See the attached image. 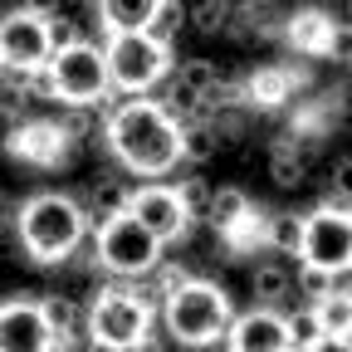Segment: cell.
Wrapping results in <instances>:
<instances>
[{
	"label": "cell",
	"instance_id": "ac0fdd59",
	"mask_svg": "<svg viewBox=\"0 0 352 352\" xmlns=\"http://www.w3.org/2000/svg\"><path fill=\"white\" fill-rule=\"evenodd\" d=\"M39 303V314H44V323L54 328V338L69 347V338L83 328V303L74 298V294H44V298H34Z\"/></svg>",
	"mask_w": 352,
	"mask_h": 352
},
{
	"label": "cell",
	"instance_id": "e0dca14e",
	"mask_svg": "<svg viewBox=\"0 0 352 352\" xmlns=\"http://www.w3.org/2000/svg\"><path fill=\"white\" fill-rule=\"evenodd\" d=\"M127 182L118 171H103L94 186H88V201H83V210H88V226H98L103 215H113V210H127Z\"/></svg>",
	"mask_w": 352,
	"mask_h": 352
},
{
	"label": "cell",
	"instance_id": "3957f363",
	"mask_svg": "<svg viewBox=\"0 0 352 352\" xmlns=\"http://www.w3.org/2000/svg\"><path fill=\"white\" fill-rule=\"evenodd\" d=\"M152 323H157V303L138 289V279L103 284L94 298H88V308H83L88 342H94V347H108V352H132V347H147Z\"/></svg>",
	"mask_w": 352,
	"mask_h": 352
},
{
	"label": "cell",
	"instance_id": "ffe728a7",
	"mask_svg": "<svg viewBox=\"0 0 352 352\" xmlns=\"http://www.w3.org/2000/svg\"><path fill=\"white\" fill-rule=\"evenodd\" d=\"M34 103V74H20V69H0V118L15 122L25 118Z\"/></svg>",
	"mask_w": 352,
	"mask_h": 352
},
{
	"label": "cell",
	"instance_id": "d6a6232c",
	"mask_svg": "<svg viewBox=\"0 0 352 352\" xmlns=\"http://www.w3.org/2000/svg\"><path fill=\"white\" fill-rule=\"evenodd\" d=\"M44 34H50V54H54V50H69V44H78V39H88V34H83V20H74L64 6H59L54 15H44Z\"/></svg>",
	"mask_w": 352,
	"mask_h": 352
},
{
	"label": "cell",
	"instance_id": "277c9868",
	"mask_svg": "<svg viewBox=\"0 0 352 352\" xmlns=\"http://www.w3.org/2000/svg\"><path fill=\"white\" fill-rule=\"evenodd\" d=\"M162 328L171 333V342H182V347H210L226 338V323H230V294L220 289L215 279H182V284H171L162 298Z\"/></svg>",
	"mask_w": 352,
	"mask_h": 352
},
{
	"label": "cell",
	"instance_id": "83f0119b",
	"mask_svg": "<svg viewBox=\"0 0 352 352\" xmlns=\"http://www.w3.org/2000/svg\"><path fill=\"white\" fill-rule=\"evenodd\" d=\"M298 235H303V215H264V250L274 254H298Z\"/></svg>",
	"mask_w": 352,
	"mask_h": 352
},
{
	"label": "cell",
	"instance_id": "52a82bcc",
	"mask_svg": "<svg viewBox=\"0 0 352 352\" xmlns=\"http://www.w3.org/2000/svg\"><path fill=\"white\" fill-rule=\"evenodd\" d=\"M103 69L113 94H152L171 74V50L157 44L147 30H122V34H108L103 44Z\"/></svg>",
	"mask_w": 352,
	"mask_h": 352
},
{
	"label": "cell",
	"instance_id": "ba28073f",
	"mask_svg": "<svg viewBox=\"0 0 352 352\" xmlns=\"http://www.w3.org/2000/svg\"><path fill=\"white\" fill-rule=\"evenodd\" d=\"M298 259L303 264H318V270H347L352 264V220L347 206L323 201L318 210L303 215V235H298Z\"/></svg>",
	"mask_w": 352,
	"mask_h": 352
},
{
	"label": "cell",
	"instance_id": "9a60e30c",
	"mask_svg": "<svg viewBox=\"0 0 352 352\" xmlns=\"http://www.w3.org/2000/svg\"><path fill=\"white\" fill-rule=\"evenodd\" d=\"M298 88V74L284 69V64H264L254 69L250 78H240V103L245 108H284Z\"/></svg>",
	"mask_w": 352,
	"mask_h": 352
},
{
	"label": "cell",
	"instance_id": "7402d4cb",
	"mask_svg": "<svg viewBox=\"0 0 352 352\" xmlns=\"http://www.w3.org/2000/svg\"><path fill=\"white\" fill-rule=\"evenodd\" d=\"M270 182H274L279 191H298V186L308 182V162H303L284 138L270 147Z\"/></svg>",
	"mask_w": 352,
	"mask_h": 352
},
{
	"label": "cell",
	"instance_id": "484cf974",
	"mask_svg": "<svg viewBox=\"0 0 352 352\" xmlns=\"http://www.w3.org/2000/svg\"><path fill=\"white\" fill-rule=\"evenodd\" d=\"M215 152H220V138H215V127H210L206 118H191V122H182V162H196V166H206Z\"/></svg>",
	"mask_w": 352,
	"mask_h": 352
},
{
	"label": "cell",
	"instance_id": "d4e9b609",
	"mask_svg": "<svg viewBox=\"0 0 352 352\" xmlns=\"http://www.w3.org/2000/svg\"><path fill=\"white\" fill-rule=\"evenodd\" d=\"M289 289H294V279H289V270H284L279 259L254 264V270H250V294L259 303H279V298H289Z\"/></svg>",
	"mask_w": 352,
	"mask_h": 352
},
{
	"label": "cell",
	"instance_id": "8fae6325",
	"mask_svg": "<svg viewBox=\"0 0 352 352\" xmlns=\"http://www.w3.org/2000/svg\"><path fill=\"white\" fill-rule=\"evenodd\" d=\"M6 152L30 162V166H59V162H69L74 147L64 138L59 118H15L6 132Z\"/></svg>",
	"mask_w": 352,
	"mask_h": 352
},
{
	"label": "cell",
	"instance_id": "e575fe53",
	"mask_svg": "<svg viewBox=\"0 0 352 352\" xmlns=\"http://www.w3.org/2000/svg\"><path fill=\"white\" fill-rule=\"evenodd\" d=\"M176 196H182V206H186V215H191V220H206L210 186L201 182V176H186V182H176Z\"/></svg>",
	"mask_w": 352,
	"mask_h": 352
},
{
	"label": "cell",
	"instance_id": "7c38bea8",
	"mask_svg": "<svg viewBox=\"0 0 352 352\" xmlns=\"http://www.w3.org/2000/svg\"><path fill=\"white\" fill-rule=\"evenodd\" d=\"M54 347H64V342L44 323L34 298H6L0 303V352H54Z\"/></svg>",
	"mask_w": 352,
	"mask_h": 352
},
{
	"label": "cell",
	"instance_id": "7a4b0ae2",
	"mask_svg": "<svg viewBox=\"0 0 352 352\" xmlns=\"http://www.w3.org/2000/svg\"><path fill=\"white\" fill-rule=\"evenodd\" d=\"M10 226H15V245L25 250V259L34 264H69L83 245H88V210L83 201L64 196V191H39L30 196L15 215H10Z\"/></svg>",
	"mask_w": 352,
	"mask_h": 352
},
{
	"label": "cell",
	"instance_id": "5bb4252c",
	"mask_svg": "<svg viewBox=\"0 0 352 352\" xmlns=\"http://www.w3.org/2000/svg\"><path fill=\"white\" fill-rule=\"evenodd\" d=\"M226 347L235 352H289V333H284V314L274 303H259L250 314H230L226 323Z\"/></svg>",
	"mask_w": 352,
	"mask_h": 352
},
{
	"label": "cell",
	"instance_id": "4316f807",
	"mask_svg": "<svg viewBox=\"0 0 352 352\" xmlns=\"http://www.w3.org/2000/svg\"><path fill=\"white\" fill-rule=\"evenodd\" d=\"M230 0H191L186 6V30H196V34H226V25H230Z\"/></svg>",
	"mask_w": 352,
	"mask_h": 352
},
{
	"label": "cell",
	"instance_id": "8992f818",
	"mask_svg": "<svg viewBox=\"0 0 352 352\" xmlns=\"http://www.w3.org/2000/svg\"><path fill=\"white\" fill-rule=\"evenodd\" d=\"M88 235H94V264L103 274H113V279H147L157 270L162 250H166L132 210L103 215Z\"/></svg>",
	"mask_w": 352,
	"mask_h": 352
},
{
	"label": "cell",
	"instance_id": "603a6c76",
	"mask_svg": "<svg viewBox=\"0 0 352 352\" xmlns=\"http://www.w3.org/2000/svg\"><path fill=\"white\" fill-rule=\"evenodd\" d=\"M284 333H289V347H294V352H318V347H328V333H323V323H318V308L284 314Z\"/></svg>",
	"mask_w": 352,
	"mask_h": 352
},
{
	"label": "cell",
	"instance_id": "5b68a950",
	"mask_svg": "<svg viewBox=\"0 0 352 352\" xmlns=\"http://www.w3.org/2000/svg\"><path fill=\"white\" fill-rule=\"evenodd\" d=\"M44 78V103H64V108H103L108 103V69H103V50L94 39H78L69 50H54L39 69Z\"/></svg>",
	"mask_w": 352,
	"mask_h": 352
},
{
	"label": "cell",
	"instance_id": "6da1fadb",
	"mask_svg": "<svg viewBox=\"0 0 352 352\" xmlns=\"http://www.w3.org/2000/svg\"><path fill=\"white\" fill-rule=\"evenodd\" d=\"M98 138L113 152V162L132 176H166L182 162V122L147 94H118L103 108Z\"/></svg>",
	"mask_w": 352,
	"mask_h": 352
},
{
	"label": "cell",
	"instance_id": "f546056e",
	"mask_svg": "<svg viewBox=\"0 0 352 352\" xmlns=\"http://www.w3.org/2000/svg\"><path fill=\"white\" fill-rule=\"evenodd\" d=\"M294 279V289L298 294H308V298H323V294H333V289H347V270H318V264H298V274H289Z\"/></svg>",
	"mask_w": 352,
	"mask_h": 352
},
{
	"label": "cell",
	"instance_id": "4dcf8cb0",
	"mask_svg": "<svg viewBox=\"0 0 352 352\" xmlns=\"http://www.w3.org/2000/svg\"><path fill=\"white\" fill-rule=\"evenodd\" d=\"M59 127H64V138H69V147H88L103 132V113H94V108H64V118H59Z\"/></svg>",
	"mask_w": 352,
	"mask_h": 352
},
{
	"label": "cell",
	"instance_id": "8d00e7d4",
	"mask_svg": "<svg viewBox=\"0 0 352 352\" xmlns=\"http://www.w3.org/2000/svg\"><path fill=\"white\" fill-rule=\"evenodd\" d=\"M6 201H10V196H6V182H0V210H6Z\"/></svg>",
	"mask_w": 352,
	"mask_h": 352
},
{
	"label": "cell",
	"instance_id": "836d02e7",
	"mask_svg": "<svg viewBox=\"0 0 352 352\" xmlns=\"http://www.w3.org/2000/svg\"><path fill=\"white\" fill-rule=\"evenodd\" d=\"M176 83H182V88H191V94L201 98V88H210L215 78H220V69L210 64V59H182V64H176V74H171Z\"/></svg>",
	"mask_w": 352,
	"mask_h": 352
},
{
	"label": "cell",
	"instance_id": "cb8c5ba5",
	"mask_svg": "<svg viewBox=\"0 0 352 352\" xmlns=\"http://www.w3.org/2000/svg\"><path fill=\"white\" fill-rule=\"evenodd\" d=\"M264 215L270 210H259V206H250L230 230H220V240H226V250H230V259H240V254H250L254 245H264Z\"/></svg>",
	"mask_w": 352,
	"mask_h": 352
},
{
	"label": "cell",
	"instance_id": "d6986e66",
	"mask_svg": "<svg viewBox=\"0 0 352 352\" xmlns=\"http://www.w3.org/2000/svg\"><path fill=\"white\" fill-rule=\"evenodd\" d=\"M314 308H318V323L328 333V347H347V333H352V298H347V289L323 294Z\"/></svg>",
	"mask_w": 352,
	"mask_h": 352
},
{
	"label": "cell",
	"instance_id": "2e32d148",
	"mask_svg": "<svg viewBox=\"0 0 352 352\" xmlns=\"http://www.w3.org/2000/svg\"><path fill=\"white\" fill-rule=\"evenodd\" d=\"M152 10H157V0H98V25H103V34L147 30Z\"/></svg>",
	"mask_w": 352,
	"mask_h": 352
},
{
	"label": "cell",
	"instance_id": "44dd1931",
	"mask_svg": "<svg viewBox=\"0 0 352 352\" xmlns=\"http://www.w3.org/2000/svg\"><path fill=\"white\" fill-rule=\"evenodd\" d=\"M250 206H254V201H250V196H245L240 186H220V191L210 186V206H206V226H210V230L220 235V230H230V226H235V220H240V215H245Z\"/></svg>",
	"mask_w": 352,
	"mask_h": 352
},
{
	"label": "cell",
	"instance_id": "1f68e13d",
	"mask_svg": "<svg viewBox=\"0 0 352 352\" xmlns=\"http://www.w3.org/2000/svg\"><path fill=\"white\" fill-rule=\"evenodd\" d=\"M206 122L215 127V138H220V147H235V142H245V132H250V113H245V103H230V108H215V113H210Z\"/></svg>",
	"mask_w": 352,
	"mask_h": 352
},
{
	"label": "cell",
	"instance_id": "4fadbf2b",
	"mask_svg": "<svg viewBox=\"0 0 352 352\" xmlns=\"http://www.w3.org/2000/svg\"><path fill=\"white\" fill-rule=\"evenodd\" d=\"M279 34L294 44V54H303V59H328V54L347 59V30H342L328 10H298V15H284Z\"/></svg>",
	"mask_w": 352,
	"mask_h": 352
},
{
	"label": "cell",
	"instance_id": "9c48e42d",
	"mask_svg": "<svg viewBox=\"0 0 352 352\" xmlns=\"http://www.w3.org/2000/svg\"><path fill=\"white\" fill-rule=\"evenodd\" d=\"M127 210L138 215L162 245H182L191 235V226H196V220L186 215V206H182V196H176V186L157 182V176L127 191Z\"/></svg>",
	"mask_w": 352,
	"mask_h": 352
},
{
	"label": "cell",
	"instance_id": "30bf717a",
	"mask_svg": "<svg viewBox=\"0 0 352 352\" xmlns=\"http://www.w3.org/2000/svg\"><path fill=\"white\" fill-rule=\"evenodd\" d=\"M50 59V34H44V15L30 10H10L0 20V69H20V74H39Z\"/></svg>",
	"mask_w": 352,
	"mask_h": 352
},
{
	"label": "cell",
	"instance_id": "f1b7e54d",
	"mask_svg": "<svg viewBox=\"0 0 352 352\" xmlns=\"http://www.w3.org/2000/svg\"><path fill=\"white\" fill-rule=\"evenodd\" d=\"M182 30H186V6H182V0H157V10L147 20V34L157 44H166V50H176V34H182Z\"/></svg>",
	"mask_w": 352,
	"mask_h": 352
},
{
	"label": "cell",
	"instance_id": "d590c367",
	"mask_svg": "<svg viewBox=\"0 0 352 352\" xmlns=\"http://www.w3.org/2000/svg\"><path fill=\"white\" fill-rule=\"evenodd\" d=\"M64 6V0H20V10H30V15H54Z\"/></svg>",
	"mask_w": 352,
	"mask_h": 352
}]
</instances>
